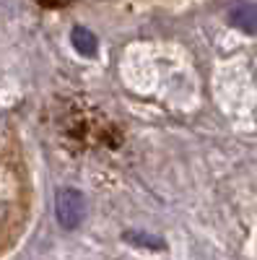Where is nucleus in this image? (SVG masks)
Segmentation results:
<instances>
[{"instance_id":"4","label":"nucleus","mask_w":257,"mask_h":260,"mask_svg":"<svg viewBox=\"0 0 257 260\" xmlns=\"http://www.w3.org/2000/svg\"><path fill=\"white\" fill-rule=\"evenodd\" d=\"M122 240L127 245H135V247H148V250H164L166 242L161 240L159 234H151V232H125Z\"/></svg>"},{"instance_id":"1","label":"nucleus","mask_w":257,"mask_h":260,"mask_svg":"<svg viewBox=\"0 0 257 260\" xmlns=\"http://www.w3.org/2000/svg\"><path fill=\"white\" fill-rule=\"evenodd\" d=\"M55 216H57V221L62 229H78L86 219V198H83V192L76 190V187H62L57 190L55 195Z\"/></svg>"},{"instance_id":"2","label":"nucleus","mask_w":257,"mask_h":260,"mask_svg":"<svg viewBox=\"0 0 257 260\" xmlns=\"http://www.w3.org/2000/svg\"><path fill=\"white\" fill-rule=\"evenodd\" d=\"M229 24L242 29L244 34L257 31V3H237L229 11Z\"/></svg>"},{"instance_id":"3","label":"nucleus","mask_w":257,"mask_h":260,"mask_svg":"<svg viewBox=\"0 0 257 260\" xmlns=\"http://www.w3.org/2000/svg\"><path fill=\"white\" fill-rule=\"evenodd\" d=\"M70 42H73V47L78 55L83 57H94L96 50H99V39L91 29H86V26H73L70 31Z\"/></svg>"}]
</instances>
